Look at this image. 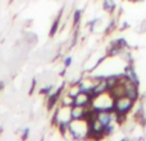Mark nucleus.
Listing matches in <instances>:
<instances>
[{"label": "nucleus", "instance_id": "18", "mask_svg": "<svg viewBox=\"0 0 146 141\" xmlns=\"http://www.w3.org/2000/svg\"><path fill=\"white\" fill-rule=\"evenodd\" d=\"M36 85H37V80H36V78H32V81H31L30 91H28V94H30V95H32V94H33V91H35V88H36Z\"/></svg>", "mask_w": 146, "mask_h": 141}, {"label": "nucleus", "instance_id": "19", "mask_svg": "<svg viewBox=\"0 0 146 141\" xmlns=\"http://www.w3.org/2000/svg\"><path fill=\"white\" fill-rule=\"evenodd\" d=\"M28 136H30V128H25L23 130V132H22V136H21V139L22 140H27L28 139Z\"/></svg>", "mask_w": 146, "mask_h": 141}, {"label": "nucleus", "instance_id": "16", "mask_svg": "<svg viewBox=\"0 0 146 141\" xmlns=\"http://www.w3.org/2000/svg\"><path fill=\"white\" fill-rule=\"evenodd\" d=\"M114 43H115L119 48L123 49V50H127V49H128V43H127V40H126V39H123V37L114 40Z\"/></svg>", "mask_w": 146, "mask_h": 141}, {"label": "nucleus", "instance_id": "13", "mask_svg": "<svg viewBox=\"0 0 146 141\" xmlns=\"http://www.w3.org/2000/svg\"><path fill=\"white\" fill-rule=\"evenodd\" d=\"M81 18H82V10H81V9L74 10V13H73V27H74V28L80 25Z\"/></svg>", "mask_w": 146, "mask_h": 141}, {"label": "nucleus", "instance_id": "12", "mask_svg": "<svg viewBox=\"0 0 146 141\" xmlns=\"http://www.w3.org/2000/svg\"><path fill=\"white\" fill-rule=\"evenodd\" d=\"M103 8L108 13H113L117 9V4L114 0H103Z\"/></svg>", "mask_w": 146, "mask_h": 141}, {"label": "nucleus", "instance_id": "17", "mask_svg": "<svg viewBox=\"0 0 146 141\" xmlns=\"http://www.w3.org/2000/svg\"><path fill=\"white\" fill-rule=\"evenodd\" d=\"M72 63H73V58H72V57H66V58L63 59V64H64V67H66V68L71 67Z\"/></svg>", "mask_w": 146, "mask_h": 141}, {"label": "nucleus", "instance_id": "5", "mask_svg": "<svg viewBox=\"0 0 146 141\" xmlns=\"http://www.w3.org/2000/svg\"><path fill=\"white\" fill-rule=\"evenodd\" d=\"M140 85L131 81L126 80L124 81V88H126V96H128L129 99H132L133 101H140Z\"/></svg>", "mask_w": 146, "mask_h": 141}, {"label": "nucleus", "instance_id": "15", "mask_svg": "<svg viewBox=\"0 0 146 141\" xmlns=\"http://www.w3.org/2000/svg\"><path fill=\"white\" fill-rule=\"evenodd\" d=\"M114 131H115V126H114V123H110V124H108V126H105L104 127V137L111 136V135L114 134Z\"/></svg>", "mask_w": 146, "mask_h": 141}, {"label": "nucleus", "instance_id": "11", "mask_svg": "<svg viewBox=\"0 0 146 141\" xmlns=\"http://www.w3.org/2000/svg\"><path fill=\"white\" fill-rule=\"evenodd\" d=\"M59 104H60L62 106H67V108H72L73 105H74V99L72 98L71 95H68V94H63V95L60 96V100H59Z\"/></svg>", "mask_w": 146, "mask_h": 141}, {"label": "nucleus", "instance_id": "4", "mask_svg": "<svg viewBox=\"0 0 146 141\" xmlns=\"http://www.w3.org/2000/svg\"><path fill=\"white\" fill-rule=\"evenodd\" d=\"M64 91H66V83H62L55 91H53V92L46 98V109H48L49 112L55 108V105L59 103L60 96L64 94Z\"/></svg>", "mask_w": 146, "mask_h": 141}, {"label": "nucleus", "instance_id": "2", "mask_svg": "<svg viewBox=\"0 0 146 141\" xmlns=\"http://www.w3.org/2000/svg\"><path fill=\"white\" fill-rule=\"evenodd\" d=\"M136 106V101H133L132 99H129L128 96H121V98L114 99L113 104V112L117 114H124L128 116Z\"/></svg>", "mask_w": 146, "mask_h": 141}, {"label": "nucleus", "instance_id": "21", "mask_svg": "<svg viewBox=\"0 0 146 141\" xmlns=\"http://www.w3.org/2000/svg\"><path fill=\"white\" fill-rule=\"evenodd\" d=\"M3 88H4V82L0 81V91H3Z\"/></svg>", "mask_w": 146, "mask_h": 141}, {"label": "nucleus", "instance_id": "8", "mask_svg": "<svg viewBox=\"0 0 146 141\" xmlns=\"http://www.w3.org/2000/svg\"><path fill=\"white\" fill-rule=\"evenodd\" d=\"M87 108H85V106L73 105L71 108V118H72V121H82V119H85Z\"/></svg>", "mask_w": 146, "mask_h": 141}, {"label": "nucleus", "instance_id": "1", "mask_svg": "<svg viewBox=\"0 0 146 141\" xmlns=\"http://www.w3.org/2000/svg\"><path fill=\"white\" fill-rule=\"evenodd\" d=\"M68 134L74 140L88 139V123L85 119H82V121H72L68 127Z\"/></svg>", "mask_w": 146, "mask_h": 141}, {"label": "nucleus", "instance_id": "22", "mask_svg": "<svg viewBox=\"0 0 146 141\" xmlns=\"http://www.w3.org/2000/svg\"><path fill=\"white\" fill-rule=\"evenodd\" d=\"M128 1H133V3H137V1H144V0H128Z\"/></svg>", "mask_w": 146, "mask_h": 141}, {"label": "nucleus", "instance_id": "7", "mask_svg": "<svg viewBox=\"0 0 146 141\" xmlns=\"http://www.w3.org/2000/svg\"><path fill=\"white\" fill-rule=\"evenodd\" d=\"M96 119H98L104 127L110 123H114V112H110V110L96 112Z\"/></svg>", "mask_w": 146, "mask_h": 141}, {"label": "nucleus", "instance_id": "3", "mask_svg": "<svg viewBox=\"0 0 146 141\" xmlns=\"http://www.w3.org/2000/svg\"><path fill=\"white\" fill-rule=\"evenodd\" d=\"M87 123H88V139H94V140L104 139V126L98 119L94 118L92 121L87 122Z\"/></svg>", "mask_w": 146, "mask_h": 141}, {"label": "nucleus", "instance_id": "9", "mask_svg": "<svg viewBox=\"0 0 146 141\" xmlns=\"http://www.w3.org/2000/svg\"><path fill=\"white\" fill-rule=\"evenodd\" d=\"M126 81V80H124ZM124 81H122V82L117 83L114 87H111L110 90H109V92H110V95L113 96V99H117V98H121V96H124L126 95V88H124Z\"/></svg>", "mask_w": 146, "mask_h": 141}, {"label": "nucleus", "instance_id": "10", "mask_svg": "<svg viewBox=\"0 0 146 141\" xmlns=\"http://www.w3.org/2000/svg\"><path fill=\"white\" fill-rule=\"evenodd\" d=\"M60 18H62V10L58 14V17L54 19L53 25L50 26V30H49V37H54L56 35V32L59 31V27H60Z\"/></svg>", "mask_w": 146, "mask_h": 141}, {"label": "nucleus", "instance_id": "6", "mask_svg": "<svg viewBox=\"0 0 146 141\" xmlns=\"http://www.w3.org/2000/svg\"><path fill=\"white\" fill-rule=\"evenodd\" d=\"M73 99H74V105H77V106H85V108H87V106L91 105L94 98H92V95H91V94L82 92V91H80V92H78Z\"/></svg>", "mask_w": 146, "mask_h": 141}, {"label": "nucleus", "instance_id": "20", "mask_svg": "<svg viewBox=\"0 0 146 141\" xmlns=\"http://www.w3.org/2000/svg\"><path fill=\"white\" fill-rule=\"evenodd\" d=\"M66 72H67V68H66V67H64V68H63V70H62V72H60V73H59V74H60V76H62V77H63V76H64V74H66Z\"/></svg>", "mask_w": 146, "mask_h": 141}, {"label": "nucleus", "instance_id": "14", "mask_svg": "<svg viewBox=\"0 0 146 141\" xmlns=\"http://www.w3.org/2000/svg\"><path fill=\"white\" fill-rule=\"evenodd\" d=\"M53 88H54L53 85L44 86V87H41L40 90H38V94H40V95H42V96H45V98H48V96L53 92Z\"/></svg>", "mask_w": 146, "mask_h": 141}]
</instances>
